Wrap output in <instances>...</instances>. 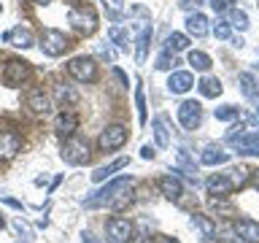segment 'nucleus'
Returning <instances> with one entry per match:
<instances>
[{
	"label": "nucleus",
	"mask_w": 259,
	"mask_h": 243,
	"mask_svg": "<svg viewBox=\"0 0 259 243\" xmlns=\"http://www.w3.org/2000/svg\"><path fill=\"white\" fill-rule=\"evenodd\" d=\"M3 227H6V219H3V216H0V230H3Z\"/></svg>",
	"instance_id": "nucleus-47"
},
{
	"label": "nucleus",
	"mask_w": 259,
	"mask_h": 243,
	"mask_svg": "<svg viewBox=\"0 0 259 243\" xmlns=\"http://www.w3.org/2000/svg\"><path fill=\"white\" fill-rule=\"evenodd\" d=\"M235 235L246 243H259V222H254V219H238L235 222Z\"/></svg>",
	"instance_id": "nucleus-13"
},
{
	"label": "nucleus",
	"mask_w": 259,
	"mask_h": 243,
	"mask_svg": "<svg viewBox=\"0 0 259 243\" xmlns=\"http://www.w3.org/2000/svg\"><path fill=\"white\" fill-rule=\"evenodd\" d=\"M127 162H130L127 157H119V159H113L111 165H105V168H97L95 173H92V181H95V184H100V181H105V178H111L113 173H116V170H121V168H124Z\"/></svg>",
	"instance_id": "nucleus-21"
},
{
	"label": "nucleus",
	"mask_w": 259,
	"mask_h": 243,
	"mask_svg": "<svg viewBox=\"0 0 259 243\" xmlns=\"http://www.w3.org/2000/svg\"><path fill=\"white\" fill-rule=\"evenodd\" d=\"M170 243H178V240H170Z\"/></svg>",
	"instance_id": "nucleus-48"
},
{
	"label": "nucleus",
	"mask_w": 259,
	"mask_h": 243,
	"mask_svg": "<svg viewBox=\"0 0 259 243\" xmlns=\"http://www.w3.org/2000/svg\"><path fill=\"white\" fill-rule=\"evenodd\" d=\"M105 235H108L111 243H130V238H133V224L124 216H113L105 222Z\"/></svg>",
	"instance_id": "nucleus-8"
},
{
	"label": "nucleus",
	"mask_w": 259,
	"mask_h": 243,
	"mask_svg": "<svg viewBox=\"0 0 259 243\" xmlns=\"http://www.w3.org/2000/svg\"><path fill=\"white\" fill-rule=\"evenodd\" d=\"M216 119H219V122H232V119H238V108H235V105H219V108H216Z\"/></svg>",
	"instance_id": "nucleus-32"
},
{
	"label": "nucleus",
	"mask_w": 259,
	"mask_h": 243,
	"mask_svg": "<svg viewBox=\"0 0 259 243\" xmlns=\"http://www.w3.org/2000/svg\"><path fill=\"white\" fill-rule=\"evenodd\" d=\"M27 108L32 113H38V116H44V113L52 111V100H49V95L44 92V89H32V92L27 95Z\"/></svg>",
	"instance_id": "nucleus-14"
},
{
	"label": "nucleus",
	"mask_w": 259,
	"mask_h": 243,
	"mask_svg": "<svg viewBox=\"0 0 259 243\" xmlns=\"http://www.w3.org/2000/svg\"><path fill=\"white\" fill-rule=\"evenodd\" d=\"M238 81H240V89H243V95H246V97H259L256 78L251 76V73H240V76H238Z\"/></svg>",
	"instance_id": "nucleus-28"
},
{
	"label": "nucleus",
	"mask_w": 259,
	"mask_h": 243,
	"mask_svg": "<svg viewBox=\"0 0 259 243\" xmlns=\"http://www.w3.org/2000/svg\"><path fill=\"white\" fill-rule=\"evenodd\" d=\"M54 100L60 103V108H73V105H78V92L68 84H57L54 87Z\"/></svg>",
	"instance_id": "nucleus-15"
},
{
	"label": "nucleus",
	"mask_w": 259,
	"mask_h": 243,
	"mask_svg": "<svg viewBox=\"0 0 259 243\" xmlns=\"http://www.w3.org/2000/svg\"><path fill=\"white\" fill-rule=\"evenodd\" d=\"M22 149V138L14 130H0V159L16 157V151Z\"/></svg>",
	"instance_id": "nucleus-11"
},
{
	"label": "nucleus",
	"mask_w": 259,
	"mask_h": 243,
	"mask_svg": "<svg viewBox=\"0 0 259 243\" xmlns=\"http://www.w3.org/2000/svg\"><path fill=\"white\" fill-rule=\"evenodd\" d=\"M230 181H232V186H243V184H246V170H243V168H238V170H230Z\"/></svg>",
	"instance_id": "nucleus-37"
},
{
	"label": "nucleus",
	"mask_w": 259,
	"mask_h": 243,
	"mask_svg": "<svg viewBox=\"0 0 259 243\" xmlns=\"http://www.w3.org/2000/svg\"><path fill=\"white\" fill-rule=\"evenodd\" d=\"M54 127H57V133H62V135H73V133H76V127H78V119H76V113H70V111H62L60 116H57Z\"/></svg>",
	"instance_id": "nucleus-20"
},
{
	"label": "nucleus",
	"mask_w": 259,
	"mask_h": 243,
	"mask_svg": "<svg viewBox=\"0 0 259 243\" xmlns=\"http://www.w3.org/2000/svg\"><path fill=\"white\" fill-rule=\"evenodd\" d=\"M84 243H97V240H95V238H92V235H89V232H87V235H84Z\"/></svg>",
	"instance_id": "nucleus-45"
},
{
	"label": "nucleus",
	"mask_w": 259,
	"mask_h": 243,
	"mask_svg": "<svg viewBox=\"0 0 259 243\" xmlns=\"http://www.w3.org/2000/svg\"><path fill=\"white\" fill-rule=\"evenodd\" d=\"M202 3V0H181V8H186V11H189V8H197Z\"/></svg>",
	"instance_id": "nucleus-41"
},
{
	"label": "nucleus",
	"mask_w": 259,
	"mask_h": 243,
	"mask_svg": "<svg viewBox=\"0 0 259 243\" xmlns=\"http://www.w3.org/2000/svg\"><path fill=\"white\" fill-rule=\"evenodd\" d=\"M113 76H116L119 81H121V84H124V87H130V81H127V76H124V73H121L119 68H113Z\"/></svg>",
	"instance_id": "nucleus-42"
},
{
	"label": "nucleus",
	"mask_w": 259,
	"mask_h": 243,
	"mask_svg": "<svg viewBox=\"0 0 259 243\" xmlns=\"http://www.w3.org/2000/svg\"><path fill=\"white\" fill-rule=\"evenodd\" d=\"M189 49V35H184V32H170L167 40H165V52L176 54V52H186Z\"/></svg>",
	"instance_id": "nucleus-23"
},
{
	"label": "nucleus",
	"mask_w": 259,
	"mask_h": 243,
	"mask_svg": "<svg viewBox=\"0 0 259 243\" xmlns=\"http://www.w3.org/2000/svg\"><path fill=\"white\" fill-rule=\"evenodd\" d=\"M192 87H194L192 73H186V70L170 73V78H167V92H170V95H184V92H189Z\"/></svg>",
	"instance_id": "nucleus-12"
},
{
	"label": "nucleus",
	"mask_w": 259,
	"mask_h": 243,
	"mask_svg": "<svg viewBox=\"0 0 259 243\" xmlns=\"http://www.w3.org/2000/svg\"><path fill=\"white\" fill-rule=\"evenodd\" d=\"M256 6H259V0H256Z\"/></svg>",
	"instance_id": "nucleus-49"
},
{
	"label": "nucleus",
	"mask_w": 259,
	"mask_h": 243,
	"mask_svg": "<svg viewBox=\"0 0 259 243\" xmlns=\"http://www.w3.org/2000/svg\"><path fill=\"white\" fill-rule=\"evenodd\" d=\"M3 40H6V44H11V46H16V49L35 46V35H32V30L30 27H22V24H16L14 30L3 32Z\"/></svg>",
	"instance_id": "nucleus-10"
},
{
	"label": "nucleus",
	"mask_w": 259,
	"mask_h": 243,
	"mask_svg": "<svg viewBox=\"0 0 259 243\" xmlns=\"http://www.w3.org/2000/svg\"><path fill=\"white\" fill-rule=\"evenodd\" d=\"M213 35L219 38V40H227L232 35V27H230V22H216L213 24Z\"/></svg>",
	"instance_id": "nucleus-35"
},
{
	"label": "nucleus",
	"mask_w": 259,
	"mask_h": 243,
	"mask_svg": "<svg viewBox=\"0 0 259 243\" xmlns=\"http://www.w3.org/2000/svg\"><path fill=\"white\" fill-rule=\"evenodd\" d=\"M30 78V62L24 60H8L3 68V84L6 87H22Z\"/></svg>",
	"instance_id": "nucleus-7"
},
{
	"label": "nucleus",
	"mask_w": 259,
	"mask_h": 243,
	"mask_svg": "<svg viewBox=\"0 0 259 243\" xmlns=\"http://www.w3.org/2000/svg\"><path fill=\"white\" fill-rule=\"evenodd\" d=\"M208 192L210 194H216V197H227V194L232 192V181H230V176H222V173H216V176H210L208 181Z\"/></svg>",
	"instance_id": "nucleus-16"
},
{
	"label": "nucleus",
	"mask_w": 259,
	"mask_h": 243,
	"mask_svg": "<svg viewBox=\"0 0 259 243\" xmlns=\"http://www.w3.org/2000/svg\"><path fill=\"white\" fill-rule=\"evenodd\" d=\"M159 192L165 194L167 200H178L184 194V186H181V181H178L176 176H162L159 178Z\"/></svg>",
	"instance_id": "nucleus-17"
},
{
	"label": "nucleus",
	"mask_w": 259,
	"mask_h": 243,
	"mask_svg": "<svg viewBox=\"0 0 259 243\" xmlns=\"http://www.w3.org/2000/svg\"><path fill=\"white\" fill-rule=\"evenodd\" d=\"M38 46H40V52H44L46 57H60V54H65V52H68L70 40H68V35H65L62 30L46 27V30H40Z\"/></svg>",
	"instance_id": "nucleus-2"
},
{
	"label": "nucleus",
	"mask_w": 259,
	"mask_h": 243,
	"mask_svg": "<svg viewBox=\"0 0 259 243\" xmlns=\"http://www.w3.org/2000/svg\"><path fill=\"white\" fill-rule=\"evenodd\" d=\"M68 73L78 84H92V81H97V62L92 57H73L68 62Z\"/></svg>",
	"instance_id": "nucleus-4"
},
{
	"label": "nucleus",
	"mask_w": 259,
	"mask_h": 243,
	"mask_svg": "<svg viewBox=\"0 0 259 243\" xmlns=\"http://www.w3.org/2000/svg\"><path fill=\"white\" fill-rule=\"evenodd\" d=\"M30 3H35V6H49L52 0H30Z\"/></svg>",
	"instance_id": "nucleus-44"
},
{
	"label": "nucleus",
	"mask_w": 259,
	"mask_h": 243,
	"mask_svg": "<svg viewBox=\"0 0 259 243\" xmlns=\"http://www.w3.org/2000/svg\"><path fill=\"white\" fill-rule=\"evenodd\" d=\"M230 27H238V30L248 27V14L243 11V8H232L230 11Z\"/></svg>",
	"instance_id": "nucleus-30"
},
{
	"label": "nucleus",
	"mask_w": 259,
	"mask_h": 243,
	"mask_svg": "<svg viewBox=\"0 0 259 243\" xmlns=\"http://www.w3.org/2000/svg\"><path fill=\"white\" fill-rule=\"evenodd\" d=\"M127 127H121V125H108L100 133V138H97V146H100V151H116L121 149V146L127 143Z\"/></svg>",
	"instance_id": "nucleus-5"
},
{
	"label": "nucleus",
	"mask_w": 259,
	"mask_h": 243,
	"mask_svg": "<svg viewBox=\"0 0 259 243\" xmlns=\"http://www.w3.org/2000/svg\"><path fill=\"white\" fill-rule=\"evenodd\" d=\"M100 54L105 57V60H113V57H116V54H113V52H111V49H100Z\"/></svg>",
	"instance_id": "nucleus-43"
},
{
	"label": "nucleus",
	"mask_w": 259,
	"mask_h": 243,
	"mask_svg": "<svg viewBox=\"0 0 259 243\" xmlns=\"http://www.w3.org/2000/svg\"><path fill=\"white\" fill-rule=\"evenodd\" d=\"M68 19H70V24L76 27L78 32H95V27H97V16H95V11L89 6H76V8H70L68 11Z\"/></svg>",
	"instance_id": "nucleus-6"
},
{
	"label": "nucleus",
	"mask_w": 259,
	"mask_h": 243,
	"mask_svg": "<svg viewBox=\"0 0 259 243\" xmlns=\"http://www.w3.org/2000/svg\"><path fill=\"white\" fill-rule=\"evenodd\" d=\"M135 105H138V122H146V95H143V87L138 84L135 87Z\"/></svg>",
	"instance_id": "nucleus-31"
},
{
	"label": "nucleus",
	"mask_w": 259,
	"mask_h": 243,
	"mask_svg": "<svg viewBox=\"0 0 259 243\" xmlns=\"http://www.w3.org/2000/svg\"><path fill=\"white\" fill-rule=\"evenodd\" d=\"M254 186L259 189V170H254Z\"/></svg>",
	"instance_id": "nucleus-46"
},
{
	"label": "nucleus",
	"mask_w": 259,
	"mask_h": 243,
	"mask_svg": "<svg viewBox=\"0 0 259 243\" xmlns=\"http://www.w3.org/2000/svg\"><path fill=\"white\" fill-rule=\"evenodd\" d=\"M151 130H154V138H157L159 149H167V146H170V133H167V127H165V119L157 116V119L151 122Z\"/></svg>",
	"instance_id": "nucleus-25"
},
{
	"label": "nucleus",
	"mask_w": 259,
	"mask_h": 243,
	"mask_svg": "<svg viewBox=\"0 0 259 243\" xmlns=\"http://www.w3.org/2000/svg\"><path fill=\"white\" fill-rule=\"evenodd\" d=\"M227 159H230V154L222 151L219 146H205V149H202V154H200V162H202V165H224Z\"/></svg>",
	"instance_id": "nucleus-19"
},
{
	"label": "nucleus",
	"mask_w": 259,
	"mask_h": 243,
	"mask_svg": "<svg viewBox=\"0 0 259 243\" xmlns=\"http://www.w3.org/2000/svg\"><path fill=\"white\" fill-rule=\"evenodd\" d=\"M192 227H197V230L202 232V240H210V238H216V224L210 222L208 216H202V214H194V216H192Z\"/></svg>",
	"instance_id": "nucleus-22"
},
{
	"label": "nucleus",
	"mask_w": 259,
	"mask_h": 243,
	"mask_svg": "<svg viewBox=\"0 0 259 243\" xmlns=\"http://www.w3.org/2000/svg\"><path fill=\"white\" fill-rule=\"evenodd\" d=\"M208 3H210V8H213L216 14H222L224 8H227V0H208Z\"/></svg>",
	"instance_id": "nucleus-39"
},
{
	"label": "nucleus",
	"mask_w": 259,
	"mask_h": 243,
	"mask_svg": "<svg viewBox=\"0 0 259 243\" xmlns=\"http://www.w3.org/2000/svg\"><path fill=\"white\" fill-rule=\"evenodd\" d=\"M186 32L194 38H202L208 32V19H205V14H189L186 16Z\"/></svg>",
	"instance_id": "nucleus-18"
},
{
	"label": "nucleus",
	"mask_w": 259,
	"mask_h": 243,
	"mask_svg": "<svg viewBox=\"0 0 259 243\" xmlns=\"http://www.w3.org/2000/svg\"><path fill=\"white\" fill-rule=\"evenodd\" d=\"M173 65H178L176 54L170 57V52H162V54L157 57V68H159V70H173Z\"/></svg>",
	"instance_id": "nucleus-33"
},
{
	"label": "nucleus",
	"mask_w": 259,
	"mask_h": 243,
	"mask_svg": "<svg viewBox=\"0 0 259 243\" xmlns=\"http://www.w3.org/2000/svg\"><path fill=\"white\" fill-rule=\"evenodd\" d=\"M149 38H151V27H143V30H141V35H138V40H135V60H138V62H143V60H146Z\"/></svg>",
	"instance_id": "nucleus-27"
},
{
	"label": "nucleus",
	"mask_w": 259,
	"mask_h": 243,
	"mask_svg": "<svg viewBox=\"0 0 259 243\" xmlns=\"http://www.w3.org/2000/svg\"><path fill=\"white\" fill-rule=\"evenodd\" d=\"M103 6L111 16H119L121 11H124V0H103Z\"/></svg>",
	"instance_id": "nucleus-36"
},
{
	"label": "nucleus",
	"mask_w": 259,
	"mask_h": 243,
	"mask_svg": "<svg viewBox=\"0 0 259 243\" xmlns=\"http://www.w3.org/2000/svg\"><path fill=\"white\" fill-rule=\"evenodd\" d=\"M62 159L68 165H84L89 159V143L78 135H68L62 143Z\"/></svg>",
	"instance_id": "nucleus-3"
},
{
	"label": "nucleus",
	"mask_w": 259,
	"mask_h": 243,
	"mask_svg": "<svg viewBox=\"0 0 259 243\" xmlns=\"http://www.w3.org/2000/svg\"><path fill=\"white\" fill-rule=\"evenodd\" d=\"M130 189H133V178H130V176L113 178V181L105 184L92 200H87V208H100V206L121 208V206H127V202H130Z\"/></svg>",
	"instance_id": "nucleus-1"
},
{
	"label": "nucleus",
	"mask_w": 259,
	"mask_h": 243,
	"mask_svg": "<svg viewBox=\"0 0 259 243\" xmlns=\"http://www.w3.org/2000/svg\"><path fill=\"white\" fill-rule=\"evenodd\" d=\"M0 11H3V8H0Z\"/></svg>",
	"instance_id": "nucleus-50"
},
{
	"label": "nucleus",
	"mask_w": 259,
	"mask_h": 243,
	"mask_svg": "<svg viewBox=\"0 0 259 243\" xmlns=\"http://www.w3.org/2000/svg\"><path fill=\"white\" fill-rule=\"evenodd\" d=\"M141 157H143V159H154V149H151L149 143H146L143 149H141Z\"/></svg>",
	"instance_id": "nucleus-40"
},
{
	"label": "nucleus",
	"mask_w": 259,
	"mask_h": 243,
	"mask_svg": "<svg viewBox=\"0 0 259 243\" xmlns=\"http://www.w3.org/2000/svg\"><path fill=\"white\" fill-rule=\"evenodd\" d=\"M186 60H189V65H192L194 70H202V73H205V70L210 68V57H208L205 52H197V49H192Z\"/></svg>",
	"instance_id": "nucleus-26"
},
{
	"label": "nucleus",
	"mask_w": 259,
	"mask_h": 243,
	"mask_svg": "<svg viewBox=\"0 0 259 243\" xmlns=\"http://www.w3.org/2000/svg\"><path fill=\"white\" fill-rule=\"evenodd\" d=\"M108 35H111V40L121 49V52H127V49H130V46H127V44H130V35H127V30H124V27L113 24V27L108 30Z\"/></svg>",
	"instance_id": "nucleus-29"
},
{
	"label": "nucleus",
	"mask_w": 259,
	"mask_h": 243,
	"mask_svg": "<svg viewBox=\"0 0 259 243\" xmlns=\"http://www.w3.org/2000/svg\"><path fill=\"white\" fill-rule=\"evenodd\" d=\"M197 89H200L202 97H219L222 95V81L213 78V76H205V78H200Z\"/></svg>",
	"instance_id": "nucleus-24"
},
{
	"label": "nucleus",
	"mask_w": 259,
	"mask_h": 243,
	"mask_svg": "<svg viewBox=\"0 0 259 243\" xmlns=\"http://www.w3.org/2000/svg\"><path fill=\"white\" fill-rule=\"evenodd\" d=\"M176 162H178V168H184L189 176H194V162L189 159V154H186V151H178L176 154Z\"/></svg>",
	"instance_id": "nucleus-34"
},
{
	"label": "nucleus",
	"mask_w": 259,
	"mask_h": 243,
	"mask_svg": "<svg viewBox=\"0 0 259 243\" xmlns=\"http://www.w3.org/2000/svg\"><path fill=\"white\" fill-rule=\"evenodd\" d=\"M178 122H181L186 130H197L200 122H202V105L197 100H184L178 105Z\"/></svg>",
	"instance_id": "nucleus-9"
},
{
	"label": "nucleus",
	"mask_w": 259,
	"mask_h": 243,
	"mask_svg": "<svg viewBox=\"0 0 259 243\" xmlns=\"http://www.w3.org/2000/svg\"><path fill=\"white\" fill-rule=\"evenodd\" d=\"M14 227H16V230H19V232L24 235V238H32V230H30V227L22 222V216H19V219H14Z\"/></svg>",
	"instance_id": "nucleus-38"
}]
</instances>
